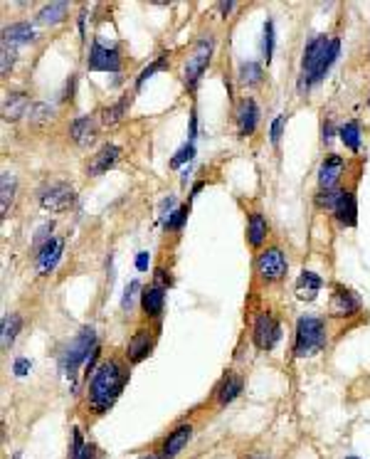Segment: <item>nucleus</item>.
I'll use <instances>...</instances> for the list:
<instances>
[{
  "mask_svg": "<svg viewBox=\"0 0 370 459\" xmlns=\"http://www.w3.org/2000/svg\"><path fill=\"white\" fill-rule=\"evenodd\" d=\"M360 311V299L355 292L346 289L343 284H336L334 297H331V313L334 316H355Z\"/></svg>",
  "mask_w": 370,
  "mask_h": 459,
  "instance_id": "11",
  "label": "nucleus"
},
{
  "mask_svg": "<svg viewBox=\"0 0 370 459\" xmlns=\"http://www.w3.org/2000/svg\"><path fill=\"white\" fill-rule=\"evenodd\" d=\"M119 158H121V148L116 146V143L101 146L99 151H97V156L92 158V163H89V176H101V173H106Z\"/></svg>",
  "mask_w": 370,
  "mask_h": 459,
  "instance_id": "19",
  "label": "nucleus"
},
{
  "mask_svg": "<svg viewBox=\"0 0 370 459\" xmlns=\"http://www.w3.org/2000/svg\"><path fill=\"white\" fill-rule=\"evenodd\" d=\"M326 346V324L318 316H301L297 321V339H294V355L308 358Z\"/></svg>",
  "mask_w": 370,
  "mask_h": 459,
  "instance_id": "3",
  "label": "nucleus"
},
{
  "mask_svg": "<svg viewBox=\"0 0 370 459\" xmlns=\"http://www.w3.org/2000/svg\"><path fill=\"white\" fill-rule=\"evenodd\" d=\"M94 454H97V447H94V444H89V442H87V447H84L82 452H79L74 459H94Z\"/></svg>",
  "mask_w": 370,
  "mask_h": 459,
  "instance_id": "43",
  "label": "nucleus"
},
{
  "mask_svg": "<svg viewBox=\"0 0 370 459\" xmlns=\"http://www.w3.org/2000/svg\"><path fill=\"white\" fill-rule=\"evenodd\" d=\"M339 136L348 151H353V153L360 151V124L358 121H348V124H343L339 129Z\"/></svg>",
  "mask_w": 370,
  "mask_h": 459,
  "instance_id": "26",
  "label": "nucleus"
},
{
  "mask_svg": "<svg viewBox=\"0 0 370 459\" xmlns=\"http://www.w3.org/2000/svg\"><path fill=\"white\" fill-rule=\"evenodd\" d=\"M242 386H245L242 376H237V373H225L222 381H220L218 388H215V402H218V407H225L235 400V397L242 393Z\"/></svg>",
  "mask_w": 370,
  "mask_h": 459,
  "instance_id": "16",
  "label": "nucleus"
},
{
  "mask_svg": "<svg viewBox=\"0 0 370 459\" xmlns=\"http://www.w3.org/2000/svg\"><path fill=\"white\" fill-rule=\"evenodd\" d=\"M62 250H64V237H52L50 242H45L40 247V252H37V262H35L37 274H50L57 267Z\"/></svg>",
  "mask_w": 370,
  "mask_h": 459,
  "instance_id": "12",
  "label": "nucleus"
},
{
  "mask_svg": "<svg viewBox=\"0 0 370 459\" xmlns=\"http://www.w3.org/2000/svg\"><path fill=\"white\" fill-rule=\"evenodd\" d=\"M136 269L138 271L148 269V252H138V257H136Z\"/></svg>",
  "mask_w": 370,
  "mask_h": 459,
  "instance_id": "42",
  "label": "nucleus"
},
{
  "mask_svg": "<svg viewBox=\"0 0 370 459\" xmlns=\"http://www.w3.org/2000/svg\"><path fill=\"white\" fill-rule=\"evenodd\" d=\"M13 64H15V48H13L10 42H3V64H0V74L8 77Z\"/></svg>",
  "mask_w": 370,
  "mask_h": 459,
  "instance_id": "36",
  "label": "nucleus"
},
{
  "mask_svg": "<svg viewBox=\"0 0 370 459\" xmlns=\"http://www.w3.org/2000/svg\"><path fill=\"white\" fill-rule=\"evenodd\" d=\"M252 341L259 351H271L279 341H282V324L279 318L269 311H262L255 316L252 324Z\"/></svg>",
  "mask_w": 370,
  "mask_h": 459,
  "instance_id": "7",
  "label": "nucleus"
},
{
  "mask_svg": "<svg viewBox=\"0 0 370 459\" xmlns=\"http://www.w3.org/2000/svg\"><path fill=\"white\" fill-rule=\"evenodd\" d=\"M271 50H274V22L266 20L264 22V40H262V55L269 62L271 59Z\"/></svg>",
  "mask_w": 370,
  "mask_h": 459,
  "instance_id": "34",
  "label": "nucleus"
},
{
  "mask_svg": "<svg viewBox=\"0 0 370 459\" xmlns=\"http://www.w3.org/2000/svg\"><path fill=\"white\" fill-rule=\"evenodd\" d=\"M89 72H119L121 69V57L116 48H106L99 40H94L92 50H89L87 59Z\"/></svg>",
  "mask_w": 370,
  "mask_h": 459,
  "instance_id": "9",
  "label": "nucleus"
},
{
  "mask_svg": "<svg viewBox=\"0 0 370 459\" xmlns=\"http://www.w3.org/2000/svg\"><path fill=\"white\" fill-rule=\"evenodd\" d=\"M143 459H166V457H161V454H151V457H143Z\"/></svg>",
  "mask_w": 370,
  "mask_h": 459,
  "instance_id": "47",
  "label": "nucleus"
},
{
  "mask_svg": "<svg viewBox=\"0 0 370 459\" xmlns=\"http://www.w3.org/2000/svg\"><path fill=\"white\" fill-rule=\"evenodd\" d=\"M341 195H343V190H318L316 193V205L321 210H331L334 213L336 210V205H339V200H341Z\"/></svg>",
  "mask_w": 370,
  "mask_h": 459,
  "instance_id": "32",
  "label": "nucleus"
},
{
  "mask_svg": "<svg viewBox=\"0 0 370 459\" xmlns=\"http://www.w3.org/2000/svg\"><path fill=\"white\" fill-rule=\"evenodd\" d=\"M266 237H269V223H266V218L262 213H252L250 220H247V242H250V247L259 250L266 242Z\"/></svg>",
  "mask_w": 370,
  "mask_h": 459,
  "instance_id": "22",
  "label": "nucleus"
},
{
  "mask_svg": "<svg viewBox=\"0 0 370 459\" xmlns=\"http://www.w3.org/2000/svg\"><path fill=\"white\" fill-rule=\"evenodd\" d=\"M163 306H166V287L153 282L151 287L143 289L141 294V309L146 311L148 318H158L163 313Z\"/></svg>",
  "mask_w": 370,
  "mask_h": 459,
  "instance_id": "18",
  "label": "nucleus"
},
{
  "mask_svg": "<svg viewBox=\"0 0 370 459\" xmlns=\"http://www.w3.org/2000/svg\"><path fill=\"white\" fill-rule=\"evenodd\" d=\"M368 104H370V97H368Z\"/></svg>",
  "mask_w": 370,
  "mask_h": 459,
  "instance_id": "49",
  "label": "nucleus"
},
{
  "mask_svg": "<svg viewBox=\"0 0 370 459\" xmlns=\"http://www.w3.org/2000/svg\"><path fill=\"white\" fill-rule=\"evenodd\" d=\"M30 99L25 92H8L6 101H3V119L6 121H17L30 111Z\"/></svg>",
  "mask_w": 370,
  "mask_h": 459,
  "instance_id": "20",
  "label": "nucleus"
},
{
  "mask_svg": "<svg viewBox=\"0 0 370 459\" xmlns=\"http://www.w3.org/2000/svg\"><path fill=\"white\" fill-rule=\"evenodd\" d=\"M213 52H215V40L210 35L200 37V40L195 42L193 52H190L188 62H185V69H183V82H185V87H188L190 92H193L200 79H203L205 69H208L210 59H213Z\"/></svg>",
  "mask_w": 370,
  "mask_h": 459,
  "instance_id": "5",
  "label": "nucleus"
},
{
  "mask_svg": "<svg viewBox=\"0 0 370 459\" xmlns=\"http://www.w3.org/2000/svg\"><path fill=\"white\" fill-rule=\"evenodd\" d=\"M284 126H287V114H279L276 116L274 121H271V129H269V139H271V143H279L282 141V131H284Z\"/></svg>",
  "mask_w": 370,
  "mask_h": 459,
  "instance_id": "37",
  "label": "nucleus"
},
{
  "mask_svg": "<svg viewBox=\"0 0 370 459\" xmlns=\"http://www.w3.org/2000/svg\"><path fill=\"white\" fill-rule=\"evenodd\" d=\"M237 77H240V84H245V87H257L264 79V72H262V67L257 62H242Z\"/></svg>",
  "mask_w": 370,
  "mask_h": 459,
  "instance_id": "30",
  "label": "nucleus"
},
{
  "mask_svg": "<svg viewBox=\"0 0 370 459\" xmlns=\"http://www.w3.org/2000/svg\"><path fill=\"white\" fill-rule=\"evenodd\" d=\"M13 373H15L17 378L27 376V373H30V360H27V358H17L15 363H13Z\"/></svg>",
  "mask_w": 370,
  "mask_h": 459,
  "instance_id": "40",
  "label": "nucleus"
},
{
  "mask_svg": "<svg viewBox=\"0 0 370 459\" xmlns=\"http://www.w3.org/2000/svg\"><path fill=\"white\" fill-rule=\"evenodd\" d=\"M346 459H360V457H346Z\"/></svg>",
  "mask_w": 370,
  "mask_h": 459,
  "instance_id": "48",
  "label": "nucleus"
},
{
  "mask_svg": "<svg viewBox=\"0 0 370 459\" xmlns=\"http://www.w3.org/2000/svg\"><path fill=\"white\" fill-rule=\"evenodd\" d=\"M32 40H35V30H32L30 22H13L10 27L3 30V42H10V45H20V42Z\"/></svg>",
  "mask_w": 370,
  "mask_h": 459,
  "instance_id": "25",
  "label": "nucleus"
},
{
  "mask_svg": "<svg viewBox=\"0 0 370 459\" xmlns=\"http://www.w3.org/2000/svg\"><path fill=\"white\" fill-rule=\"evenodd\" d=\"M255 269L264 284H276L287 277L289 262L279 247H266V250H262L259 255H257Z\"/></svg>",
  "mask_w": 370,
  "mask_h": 459,
  "instance_id": "6",
  "label": "nucleus"
},
{
  "mask_svg": "<svg viewBox=\"0 0 370 459\" xmlns=\"http://www.w3.org/2000/svg\"><path fill=\"white\" fill-rule=\"evenodd\" d=\"M343 168H346V161L339 153H329V156L323 158L321 168H318V185H321V190H334L336 183L343 176Z\"/></svg>",
  "mask_w": 370,
  "mask_h": 459,
  "instance_id": "10",
  "label": "nucleus"
},
{
  "mask_svg": "<svg viewBox=\"0 0 370 459\" xmlns=\"http://www.w3.org/2000/svg\"><path fill=\"white\" fill-rule=\"evenodd\" d=\"M166 67H168V55L163 52V55H158V57L153 59V62L148 64V67L143 69L141 74H138V79H136V89H141V87H143V82H146V79L151 77V74L161 72V69H166Z\"/></svg>",
  "mask_w": 370,
  "mask_h": 459,
  "instance_id": "33",
  "label": "nucleus"
},
{
  "mask_svg": "<svg viewBox=\"0 0 370 459\" xmlns=\"http://www.w3.org/2000/svg\"><path fill=\"white\" fill-rule=\"evenodd\" d=\"M321 287H323V279L318 277L316 271L304 269L297 279V297L301 299V302H313L316 294L321 292Z\"/></svg>",
  "mask_w": 370,
  "mask_h": 459,
  "instance_id": "23",
  "label": "nucleus"
},
{
  "mask_svg": "<svg viewBox=\"0 0 370 459\" xmlns=\"http://www.w3.org/2000/svg\"><path fill=\"white\" fill-rule=\"evenodd\" d=\"M193 153H195V146L193 143H185V146L180 148V151L173 156V161H171V168H178V166H183L185 161H190L193 158Z\"/></svg>",
  "mask_w": 370,
  "mask_h": 459,
  "instance_id": "38",
  "label": "nucleus"
},
{
  "mask_svg": "<svg viewBox=\"0 0 370 459\" xmlns=\"http://www.w3.org/2000/svg\"><path fill=\"white\" fill-rule=\"evenodd\" d=\"M153 351V334L148 329H138L131 336L129 346H126V358L129 363H141L151 355Z\"/></svg>",
  "mask_w": 370,
  "mask_h": 459,
  "instance_id": "14",
  "label": "nucleus"
},
{
  "mask_svg": "<svg viewBox=\"0 0 370 459\" xmlns=\"http://www.w3.org/2000/svg\"><path fill=\"white\" fill-rule=\"evenodd\" d=\"M247 459H269L266 454H252V457H247Z\"/></svg>",
  "mask_w": 370,
  "mask_h": 459,
  "instance_id": "46",
  "label": "nucleus"
},
{
  "mask_svg": "<svg viewBox=\"0 0 370 459\" xmlns=\"http://www.w3.org/2000/svg\"><path fill=\"white\" fill-rule=\"evenodd\" d=\"M48 232H52V223H48V225H42L40 230H37V237H35V245H40V242H50L52 237L48 235Z\"/></svg>",
  "mask_w": 370,
  "mask_h": 459,
  "instance_id": "41",
  "label": "nucleus"
},
{
  "mask_svg": "<svg viewBox=\"0 0 370 459\" xmlns=\"http://www.w3.org/2000/svg\"><path fill=\"white\" fill-rule=\"evenodd\" d=\"M334 215L343 227H355V225H358V200H355V193L341 195Z\"/></svg>",
  "mask_w": 370,
  "mask_h": 459,
  "instance_id": "21",
  "label": "nucleus"
},
{
  "mask_svg": "<svg viewBox=\"0 0 370 459\" xmlns=\"http://www.w3.org/2000/svg\"><path fill=\"white\" fill-rule=\"evenodd\" d=\"M126 381H129V373H126V368L116 358L104 360L99 368H94L87 388L89 410L97 412V415H104L116 402V397L121 395Z\"/></svg>",
  "mask_w": 370,
  "mask_h": 459,
  "instance_id": "1",
  "label": "nucleus"
},
{
  "mask_svg": "<svg viewBox=\"0 0 370 459\" xmlns=\"http://www.w3.org/2000/svg\"><path fill=\"white\" fill-rule=\"evenodd\" d=\"M94 351H97V334L92 326H84V329L69 341L64 353L59 355V371H62L64 376L72 378L74 371H77L79 365L89 358V353H94Z\"/></svg>",
  "mask_w": 370,
  "mask_h": 459,
  "instance_id": "4",
  "label": "nucleus"
},
{
  "mask_svg": "<svg viewBox=\"0 0 370 459\" xmlns=\"http://www.w3.org/2000/svg\"><path fill=\"white\" fill-rule=\"evenodd\" d=\"M190 437H193V425H190V423L178 425V428L173 430V432H168V437L163 439V444H161V457L173 459L178 452H183V447H185V444L190 442Z\"/></svg>",
  "mask_w": 370,
  "mask_h": 459,
  "instance_id": "15",
  "label": "nucleus"
},
{
  "mask_svg": "<svg viewBox=\"0 0 370 459\" xmlns=\"http://www.w3.org/2000/svg\"><path fill=\"white\" fill-rule=\"evenodd\" d=\"M37 200H40V208L48 210V213H64V210H69L74 205L77 195H74V188L67 185V183H50L45 188H40Z\"/></svg>",
  "mask_w": 370,
  "mask_h": 459,
  "instance_id": "8",
  "label": "nucleus"
},
{
  "mask_svg": "<svg viewBox=\"0 0 370 459\" xmlns=\"http://www.w3.org/2000/svg\"><path fill=\"white\" fill-rule=\"evenodd\" d=\"M126 106H129V99H121L119 104L106 106V109L101 111V124H104V126H116L121 119H124Z\"/></svg>",
  "mask_w": 370,
  "mask_h": 459,
  "instance_id": "31",
  "label": "nucleus"
},
{
  "mask_svg": "<svg viewBox=\"0 0 370 459\" xmlns=\"http://www.w3.org/2000/svg\"><path fill=\"white\" fill-rule=\"evenodd\" d=\"M136 292H141V282H136V279H134V282H131L129 287H126V294H124V302H121V306H124V309H131Z\"/></svg>",
  "mask_w": 370,
  "mask_h": 459,
  "instance_id": "39",
  "label": "nucleus"
},
{
  "mask_svg": "<svg viewBox=\"0 0 370 459\" xmlns=\"http://www.w3.org/2000/svg\"><path fill=\"white\" fill-rule=\"evenodd\" d=\"M27 119L35 126L50 124V121L55 119V106L48 104V101H35V104L30 106V111H27Z\"/></svg>",
  "mask_w": 370,
  "mask_h": 459,
  "instance_id": "28",
  "label": "nucleus"
},
{
  "mask_svg": "<svg viewBox=\"0 0 370 459\" xmlns=\"http://www.w3.org/2000/svg\"><path fill=\"white\" fill-rule=\"evenodd\" d=\"M0 213L3 218H8V210H10L13 200H15V176L10 171L3 173V188H0Z\"/></svg>",
  "mask_w": 370,
  "mask_h": 459,
  "instance_id": "27",
  "label": "nucleus"
},
{
  "mask_svg": "<svg viewBox=\"0 0 370 459\" xmlns=\"http://www.w3.org/2000/svg\"><path fill=\"white\" fill-rule=\"evenodd\" d=\"M232 8H235V3H220V10H222L225 15H227V13L232 10Z\"/></svg>",
  "mask_w": 370,
  "mask_h": 459,
  "instance_id": "45",
  "label": "nucleus"
},
{
  "mask_svg": "<svg viewBox=\"0 0 370 459\" xmlns=\"http://www.w3.org/2000/svg\"><path fill=\"white\" fill-rule=\"evenodd\" d=\"M331 139H334V126L326 124L323 126V143H331Z\"/></svg>",
  "mask_w": 370,
  "mask_h": 459,
  "instance_id": "44",
  "label": "nucleus"
},
{
  "mask_svg": "<svg viewBox=\"0 0 370 459\" xmlns=\"http://www.w3.org/2000/svg\"><path fill=\"white\" fill-rule=\"evenodd\" d=\"M237 134L242 136V139H247V136L255 134L257 124H259V106H257L255 99H242L240 106H237Z\"/></svg>",
  "mask_w": 370,
  "mask_h": 459,
  "instance_id": "13",
  "label": "nucleus"
},
{
  "mask_svg": "<svg viewBox=\"0 0 370 459\" xmlns=\"http://www.w3.org/2000/svg\"><path fill=\"white\" fill-rule=\"evenodd\" d=\"M185 218H188V205H183V208H178L176 213L168 215L166 230H176V232H180V230H183V223H185Z\"/></svg>",
  "mask_w": 370,
  "mask_h": 459,
  "instance_id": "35",
  "label": "nucleus"
},
{
  "mask_svg": "<svg viewBox=\"0 0 370 459\" xmlns=\"http://www.w3.org/2000/svg\"><path fill=\"white\" fill-rule=\"evenodd\" d=\"M67 10H69V3H48V6H42L40 13H37V22L40 25H59V22L67 17Z\"/></svg>",
  "mask_w": 370,
  "mask_h": 459,
  "instance_id": "24",
  "label": "nucleus"
},
{
  "mask_svg": "<svg viewBox=\"0 0 370 459\" xmlns=\"http://www.w3.org/2000/svg\"><path fill=\"white\" fill-rule=\"evenodd\" d=\"M339 52H341V40L334 37L329 40L326 35H318L308 42L306 48H304V57H301V82H299V89H308L311 84L321 82L326 77L334 62L339 59Z\"/></svg>",
  "mask_w": 370,
  "mask_h": 459,
  "instance_id": "2",
  "label": "nucleus"
},
{
  "mask_svg": "<svg viewBox=\"0 0 370 459\" xmlns=\"http://www.w3.org/2000/svg\"><path fill=\"white\" fill-rule=\"evenodd\" d=\"M20 326H22L20 313H8V316L3 318V351H8L13 344H15Z\"/></svg>",
  "mask_w": 370,
  "mask_h": 459,
  "instance_id": "29",
  "label": "nucleus"
},
{
  "mask_svg": "<svg viewBox=\"0 0 370 459\" xmlns=\"http://www.w3.org/2000/svg\"><path fill=\"white\" fill-rule=\"evenodd\" d=\"M94 136H97L94 116H77V119L69 124V139H72L79 148H87L89 143L94 141Z\"/></svg>",
  "mask_w": 370,
  "mask_h": 459,
  "instance_id": "17",
  "label": "nucleus"
}]
</instances>
